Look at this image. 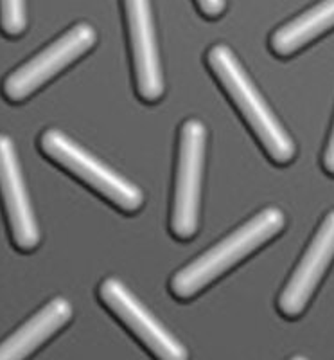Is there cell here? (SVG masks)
Instances as JSON below:
<instances>
[{
    "label": "cell",
    "instance_id": "cell-10",
    "mask_svg": "<svg viewBox=\"0 0 334 360\" xmlns=\"http://www.w3.org/2000/svg\"><path fill=\"white\" fill-rule=\"evenodd\" d=\"M72 317V307L67 299L56 297L0 342V360H25L58 333Z\"/></svg>",
    "mask_w": 334,
    "mask_h": 360
},
{
    "label": "cell",
    "instance_id": "cell-6",
    "mask_svg": "<svg viewBox=\"0 0 334 360\" xmlns=\"http://www.w3.org/2000/svg\"><path fill=\"white\" fill-rule=\"evenodd\" d=\"M99 295L102 303L130 328L156 360H189L184 344L167 332V328H163L155 315L124 287L123 281L117 278L105 279L99 288Z\"/></svg>",
    "mask_w": 334,
    "mask_h": 360
},
{
    "label": "cell",
    "instance_id": "cell-11",
    "mask_svg": "<svg viewBox=\"0 0 334 360\" xmlns=\"http://www.w3.org/2000/svg\"><path fill=\"white\" fill-rule=\"evenodd\" d=\"M330 27H334V0H322L309 11L279 27L269 45L277 56H291Z\"/></svg>",
    "mask_w": 334,
    "mask_h": 360
},
{
    "label": "cell",
    "instance_id": "cell-7",
    "mask_svg": "<svg viewBox=\"0 0 334 360\" xmlns=\"http://www.w3.org/2000/svg\"><path fill=\"white\" fill-rule=\"evenodd\" d=\"M131 56H133L135 83L139 96L147 103L159 101L163 96V76L156 47L155 22L149 0H124Z\"/></svg>",
    "mask_w": 334,
    "mask_h": 360
},
{
    "label": "cell",
    "instance_id": "cell-15",
    "mask_svg": "<svg viewBox=\"0 0 334 360\" xmlns=\"http://www.w3.org/2000/svg\"><path fill=\"white\" fill-rule=\"evenodd\" d=\"M291 360H307L306 356H295V359H291Z\"/></svg>",
    "mask_w": 334,
    "mask_h": 360
},
{
    "label": "cell",
    "instance_id": "cell-9",
    "mask_svg": "<svg viewBox=\"0 0 334 360\" xmlns=\"http://www.w3.org/2000/svg\"><path fill=\"white\" fill-rule=\"evenodd\" d=\"M334 258V211H330L314 234L313 242L302 256L290 281L279 297V310L286 317H298L306 310L311 295L322 281L327 266Z\"/></svg>",
    "mask_w": 334,
    "mask_h": 360
},
{
    "label": "cell",
    "instance_id": "cell-13",
    "mask_svg": "<svg viewBox=\"0 0 334 360\" xmlns=\"http://www.w3.org/2000/svg\"><path fill=\"white\" fill-rule=\"evenodd\" d=\"M196 2L200 6L201 13L208 18L220 17L225 11V6H227V0H196Z\"/></svg>",
    "mask_w": 334,
    "mask_h": 360
},
{
    "label": "cell",
    "instance_id": "cell-5",
    "mask_svg": "<svg viewBox=\"0 0 334 360\" xmlns=\"http://www.w3.org/2000/svg\"><path fill=\"white\" fill-rule=\"evenodd\" d=\"M95 40H98V33L92 25H74L56 41L47 45L41 53L9 74L2 85L6 99L11 103H20L27 99L40 86L51 82L58 72H62L70 63L81 58L95 44Z\"/></svg>",
    "mask_w": 334,
    "mask_h": 360
},
{
    "label": "cell",
    "instance_id": "cell-2",
    "mask_svg": "<svg viewBox=\"0 0 334 360\" xmlns=\"http://www.w3.org/2000/svg\"><path fill=\"white\" fill-rule=\"evenodd\" d=\"M208 67L216 74L227 94L230 96L239 112L245 115L259 143L266 150L273 162L288 164L295 157V143L282 128L279 119L268 107L248 74L227 45H214L207 54Z\"/></svg>",
    "mask_w": 334,
    "mask_h": 360
},
{
    "label": "cell",
    "instance_id": "cell-1",
    "mask_svg": "<svg viewBox=\"0 0 334 360\" xmlns=\"http://www.w3.org/2000/svg\"><path fill=\"white\" fill-rule=\"evenodd\" d=\"M284 213L277 207H268L243 224L237 231L225 238L223 242L208 249L200 258L178 270L171 279V292L178 299H191L200 294L207 285L216 281L221 274L232 269L236 263L248 258L275 234L284 229Z\"/></svg>",
    "mask_w": 334,
    "mask_h": 360
},
{
    "label": "cell",
    "instance_id": "cell-3",
    "mask_svg": "<svg viewBox=\"0 0 334 360\" xmlns=\"http://www.w3.org/2000/svg\"><path fill=\"white\" fill-rule=\"evenodd\" d=\"M41 152L58 162L62 168L78 176L81 182L98 191L102 198L124 213H135L144 204V195L130 180L95 159L85 148L74 143L63 131L56 128L45 130L40 137Z\"/></svg>",
    "mask_w": 334,
    "mask_h": 360
},
{
    "label": "cell",
    "instance_id": "cell-14",
    "mask_svg": "<svg viewBox=\"0 0 334 360\" xmlns=\"http://www.w3.org/2000/svg\"><path fill=\"white\" fill-rule=\"evenodd\" d=\"M323 168H326L327 173L334 175V127L333 131H330L329 143H327L326 155H323Z\"/></svg>",
    "mask_w": 334,
    "mask_h": 360
},
{
    "label": "cell",
    "instance_id": "cell-12",
    "mask_svg": "<svg viewBox=\"0 0 334 360\" xmlns=\"http://www.w3.org/2000/svg\"><path fill=\"white\" fill-rule=\"evenodd\" d=\"M25 0H0V29L4 34L18 37L25 31Z\"/></svg>",
    "mask_w": 334,
    "mask_h": 360
},
{
    "label": "cell",
    "instance_id": "cell-8",
    "mask_svg": "<svg viewBox=\"0 0 334 360\" xmlns=\"http://www.w3.org/2000/svg\"><path fill=\"white\" fill-rule=\"evenodd\" d=\"M0 198L4 204L13 243L20 250H33L40 243V229L29 202L17 150L4 134H0Z\"/></svg>",
    "mask_w": 334,
    "mask_h": 360
},
{
    "label": "cell",
    "instance_id": "cell-4",
    "mask_svg": "<svg viewBox=\"0 0 334 360\" xmlns=\"http://www.w3.org/2000/svg\"><path fill=\"white\" fill-rule=\"evenodd\" d=\"M207 130L198 119H189L180 130L178 166L173 198L171 231L178 240L194 236L200 224L201 179L205 166Z\"/></svg>",
    "mask_w": 334,
    "mask_h": 360
}]
</instances>
